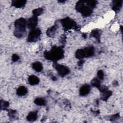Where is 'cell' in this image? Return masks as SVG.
Wrapping results in <instances>:
<instances>
[{"label": "cell", "instance_id": "cell-10", "mask_svg": "<svg viewBox=\"0 0 123 123\" xmlns=\"http://www.w3.org/2000/svg\"><path fill=\"white\" fill-rule=\"evenodd\" d=\"M84 53H85V57L88 58L92 57L94 54V48L93 46H89L86 47L85 48L83 49Z\"/></svg>", "mask_w": 123, "mask_h": 123}, {"label": "cell", "instance_id": "cell-7", "mask_svg": "<svg viewBox=\"0 0 123 123\" xmlns=\"http://www.w3.org/2000/svg\"><path fill=\"white\" fill-rule=\"evenodd\" d=\"M38 19L37 17L32 16L29 18L26 22V26L29 29L33 30L36 28V27L37 24Z\"/></svg>", "mask_w": 123, "mask_h": 123}, {"label": "cell", "instance_id": "cell-17", "mask_svg": "<svg viewBox=\"0 0 123 123\" xmlns=\"http://www.w3.org/2000/svg\"><path fill=\"white\" fill-rule=\"evenodd\" d=\"M111 95H112V92L111 91L107 90V91L102 93L101 98L103 101H106L111 96Z\"/></svg>", "mask_w": 123, "mask_h": 123}, {"label": "cell", "instance_id": "cell-2", "mask_svg": "<svg viewBox=\"0 0 123 123\" xmlns=\"http://www.w3.org/2000/svg\"><path fill=\"white\" fill-rule=\"evenodd\" d=\"M26 22L24 18H18L15 21L13 34L16 37L22 38L25 35Z\"/></svg>", "mask_w": 123, "mask_h": 123}, {"label": "cell", "instance_id": "cell-23", "mask_svg": "<svg viewBox=\"0 0 123 123\" xmlns=\"http://www.w3.org/2000/svg\"><path fill=\"white\" fill-rule=\"evenodd\" d=\"M85 2L88 6L93 9L96 6L98 1L96 0H85Z\"/></svg>", "mask_w": 123, "mask_h": 123}, {"label": "cell", "instance_id": "cell-4", "mask_svg": "<svg viewBox=\"0 0 123 123\" xmlns=\"http://www.w3.org/2000/svg\"><path fill=\"white\" fill-rule=\"evenodd\" d=\"M41 34V30L39 28H35L31 30L28 35L27 41L29 42H34L37 41L39 39Z\"/></svg>", "mask_w": 123, "mask_h": 123}, {"label": "cell", "instance_id": "cell-13", "mask_svg": "<svg viewBox=\"0 0 123 123\" xmlns=\"http://www.w3.org/2000/svg\"><path fill=\"white\" fill-rule=\"evenodd\" d=\"M37 118V111H31L28 114L26 117V120L29 122H33L34 121H36Z\"/></svg>", "mask_w": 123, "mask_h": 123}, {"label": "cell", "instance_id": "cell-25", "mask_svg": "<svg viewBox=\"0 0 123 123\" xmlns=\"http://www.w3.org/2000/svg\"><path fill=\"white\" fill-rule=\"evenodd\" d=\"M104 73L102 70H99L97 73V76L99 79L103 80L104 79Z\"/></svg>", "mask_w": 123, "mask_h": 123}, {"label": "cell", "instance_id": "cell-26", "mask_svg": "<svg viewBox=\"0 0 123 123\" xmlns=\"http://www.w3.org/2000/svg\"><path fill=\"white\" fill-rule=\"evenodd\" d=\"M19 57L16 54H13L12 55V61L13 62H15L16 61H17L19 59Z\"/></svg>", "mask_w": 123, "mask_h": 123}, {"label": "cell", "instance_id": "cell-14", "mask_svg": "<svg viewBox=\"0 0 123 123\" xmlns=\"http://www.w3.org/2000/svg\"><path fill=\"white\" fill-rule=\"evenodd\" d=\"M27 93V89L25 86H20L16 90V94L19 96L25 95Z\"/></svg>", "mask_w": 123, "mask_h": 123}, {"label": "cell", "instance_id": "cell-22", "mask_svg": "<svg viewBox=\"0 0 123 123\" xmlns=\"http://www.w3.org/2000/svg\"><path fill=\"white\" fill-rule=\"evenodd\" d=\"M44 12V9L42 8H38L36 9L33 11V14L34 16L37 17L38 16L40 15L43 13Z\"/></svg>", "mask_w": 123, "mask_h": 123}, {"label": "cell", "instance_id": "cell-19", "mask_svg": "<svg viewBox=\"0 0 123 123\" xmlns=\"http://www.w3.org/2000/svg\"><path fill=\"white\" fill-rule=\"evenodd\" d=\"M91 35L93 37H95L98 42H99L100 37V33L99 30H98V29H95V30H92L91 33Z\"/></svg>", "mask_w": 123, "mask_h": 123}, {"label": "cell", "instance_id": "cell-18", "mask_svg": "<svg viewBox=\"0 0 123 123\" xmlns=\"http://www.w3.org/2000/svg\"><path fill=\"white\" fill-rule=\"evenodd\" d=\"M75 57L77 59H82L84 58L85 57V53L84 51V49H77L75 53Z\"/></svg>", "mask_w": 123, "mask_h": 123}, {"label": "cell", "instance_id": "cell-28", "mask_svg": "<svg viewBox=\"0 0 123 123\" xmlns=\"http://www.w3.org/2000/svg\"><path fill=\"white\" fill-rule=\"evenodd\" d=\"M52 80H53V81H55V80H57V78H56V77L55 76H52Z\"/></svg>", "mask_w": 123, "mask_h": 123}, {"label": "cell", "instance_id": "cell-12", "mask_svg": "<svg viewBox=\"0 0 123 123\" xmlns=\"http://www.w3.org/2000/svg\"><path fill=\"white\" fill-rule=\"evenodd\" d=\"M28 81L30 85H37L39 83V79L37 76L32 75L28 77Z\"/></svg>", "mask_w": 123, "mask_h": 123}, {"label": "cell", "instance_id": "cell-8", "mask_svg": "<svg viewBox=\"0 0 123 123\" xmlns=\"http://www.w3.org/2000/svg\"><path fill=\"white\" fill-rule=\"evenodd\" d=\"M91 90L90 85L85 84L83 85L79 89V94L81 96H85L88 95Z\"/></svg>", "mask_w": 123, "mask_h": 123}, {"label": "cell", "instance_id": "cell-20", "mask_svg": "<svg viewBox=\"0 0 123 123\" xmlns=\"http://www.w3.org/2000/svg\"><path fill=\"white\" fill-rule=\"evenodd\" d=\"M100 80L98 78L95 77L91 80V84L93 86L96 87L98 89L101 86V83Z\"/></svg>", "mask_w": 123, "mask_h": 123}, {"label": "cell", "instance_id": "cell-11", "mask_svg": "<svg viewBox=\"0 0 123 123\" xmlns=\"http://www.w3.org/2000/svg\"><path fill=\"white\" fill-rule=\"evenodd\" d=\"M122 6V0H116L112 2V9L115 12H118L120 10Z\"/></svg>", "mask_w": 123, "mask_h": 123}, {"label": "cell", "instance_id": "cell-1", "mask_svg": "<svg viewBox=\"0 0 123 123\" xmlns=\"http://www.w3.org/2000/svg\"><path fill=\"white\" fill-rule=\"evenodd\" d=\"M44 56L48 60L56 62L64 57V50L62 47L53 46L50 51L44 52Z\"/></svg>", "mask_w": 123, "mask_h": 123}, {"label": "cell", "instance_id": "cell-24", "mask_svg": "<svg viewBox=\"0 0 123 123\" xmlns=\"http://www.w3.org/2000/svg\"><path fill=\"white\" fill-rule=\"evenodd\" d=\"M9 106V103L8 101L3 100H0V109L1 110L6 109Z\"/></svg>", "mask_w": 123, "mask_h": 123}, {"label": "cell", "instance_id": "cell-16", "mask_svg": "<svg viewBox=\"0 0 123 123\" xmlns=\"http://www.w3.org/2000/svg\"><path fill=\"white\" fill-rule=\"evenodd\" d=\"M56 30H57V26L56 25H54L49 27L46 31L47 35L49 37H53L55 35Z\"/></svg>", "mask_w": 123, "mask_h": 123}, {"label": "cell", "instance_id": "cell-6", "mask_svg": "<svg viewBox=\"0 0 123 123\" xmlns=\"http://www.w3.org/2000/svg\"><path fill=\"white\" fill-rule=\"evenodd\" d=\"M53 67L58 72L59 75L62 77L67 75L70 72L69 68L64 65L57 63L56 62H54Z\"/></svg>", "mask_w": 123, "mask_h": 123}, {"label": "cell", "instance_id": "cell-5", "mask_svg": "<svg viewBox=\"0 0 123 123\" xmlns=\"http://www.w3.org/2000/svg\"><path fill=\"white\" fill-rule=\"evenodd\" d=\"M61 23L65 30H69L76 27V23L69 17H66L61 19Z\"/></svg>", "mask_w": 123, "mask_h": 123}, {"label": "cell", "instance_id": "cell-21", "mask_svg": "<svg viewBox=\"0 0 123 123\" xmlns=\"http://www.w3.org/2000/svg\"><path fill=\"white\" fill-rule=\"evenodd\" d=\"M34 103L38 106H45L46 105V100L44 98H37L35 99Z\"/></svg>", "mask_w": 123, "mask_h": 123}, {"label": "cell", "instance_id": "cell-9", "mask_svg": "<svg viewBox=\"0 0 123 123\" xmlns=\"http://www.w3.org/2000/svg\"><path fill=\"white\" fill-rule=\"evenodd\" d=\"M26 0H14L12 1V5L17 8H23L26 4Z\"/></svg>", "mask_w": 123, "mask_h": 123}, {"label": "cell", "instance_id": "cell-3", "mask_svg": "<svg viewBox=\"0 0 123 123\" xmlns=\"http://www.w3.org/2000/svg\"><path fill=\"white\" fill-rule=\"evenodd\" d=\"M75 9L84 17L90 16L93 12V9L86 4L85 0L77 1L75 5Z\"/></svg>", "mask_w": 123, "mask_h": 123}, {"label": "cell", "instance_id": "cell-27", "mask_svg": "<svg viewBox=\"0 0 123 123\" xmlns=\"http://www.w3.org/2000/svg\"><path fill=\"white\" fill-rule=\"evenodd\" d=\"M83 63H84V61L82 60H81V61H79V62L78 63V66H80L81 65H82L83 64Z\"/></svg>", "mask_w": 123, "mask_h": 123}, {"label": "cell", "instance_id": "cell-15", "mask_svg": "<svg viewBox=\"0 0 123 123\" xmlns=\"http://www.w3.org/2000/svg\"><path fill=\"white\" fill-rule=\"evenodd\" d=\"M32 68L37 72H40L43 70V65L39 62H36L32 64Z\"/></svg>", "mask_w": 123, "mask_h": 123}]
</instances>
